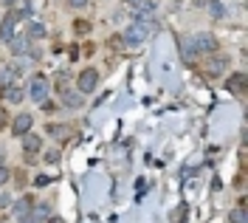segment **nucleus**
<instances>
[{"mask_svg": "<svg viewBox=\"0 0 248 223\" xmlns=\"http://www.w3.org/2000/svg\"><path fill=\"white\" fill-rule=\"evenodd\" d=\"M153 23L147 20V17H139L133 26H127L124 29V34H122V40H124V46H130V48H139L141 43H147V37L153 34Z\"/></svg>", "mask_w": 248, "mask_h": 223, "instance_id": "1", "label": "nucleus"}, {"mask_svg": "<svg viewBox=\"0 0 248 223\" xmlns=\"http://www.w3.org/2000/svg\"><path fill=\"white\" fill-rule=\"evenodd\" d=\"M189 43H192V48H195V54H198V57H201V54H209V57H212V54H217V48H220V43H217L215 34H206V32L195 34Z\"/></svg>", "mask_w": 248, "mask_h": 223, "instance_id": "2", "label": "nucleus"}, {"mask_svg": "<svg viewBox=\"0 0 248 223\" xmlns=\"http://www.w3.org/2000/svg\"><path fill=\"white\" fill-rule=\"evenodd\" d=\"M48 88H51V82H48L46 74H34V77L29 80V96L34 99V102H46Z\"/></svg>", "mask_w": 248, "mask_h": 223, "instance_id": "3", "label": "nucleus"}, {"mask_svg": "<svg viewBox=\"0 0 248 223\" xmlns=\"http://www.w3.org/2000/svg\"><path fill=\"white\" fill-rule=\"evenodd\" d=\"M96 85H99V71H96V68H85V71L77 77V91L82 96L93 94V91H96Z\"/></svg>", "mask_w": 248, "mask_h": 223, "instance_id": "4", "label": "nucleus"}, {"mask_svg": "<svg viewBox=\"0 0 248 223\" xmlns=\"http://www.w3.org/2000/svg\"><path fill=\"white\" fill-rule=\"evenodd\" d=\"M0 99L9 102V105H20L26 99V88L20 82H12V85H0Z\"/></svg>", "mask_w": 248, "mask_h": 223, "instance_id": "5", "label": "nucleus"}, {"mask_svg": "<svg viewBox=\"0 0 248 223\" xmlns=\"http://www.w3.org/2000/svg\"><path fill=\"white\" fill-rule=\"evenodd\" d=\"M226 68H229V57H223V54H212V57L206 60V65H203L206 77H223Z\"/></svg>", "mask_w": 248, "mask_h": 223, "instance_id": "6", "label": "nucleus"}, {"mask_svg": "<svg viewBox=\"0 0 248 223\" xmlns=\"http://www.w3.org/2000/svg\"><path fill=\"white\" fill-rule=\"evenodd\" d=\"M31 127H34V116L31 113H17L15 122H12V136H17V139H23L26 133H31Z\"/></svg>", "mask_w": 248, "mask_h": 223, "instance_id": "7", "label": "nucleus"}, {"mask_svg": "<svg viewBox=\"0 0 248 223\" xmlns=\"http://www.w3.org/2000/svg\"><path fill=\"white\" fill-rule=\"evenodd\" d=\"M20 144H23V156H37V153L43 150V139H40L37 133H26V136L20 139Z\"/></svg>", "mask_w": 248, "mask_h": 223, "instance_id": "8", "label": "nucleus"}, {"mask_svg": "<svg viewBox=\"0 0 248 223\" xmlns=\"http://www.w3.org/2000/svg\"><path fill=\"white\" fill-rule=\"evenodd\" d=\"M246 85H248V80H246V74H229V80H226V88H229V94H234V96H243L246 94Z\"/></svg>", "mask_w": 248, "mask_h": 223, "instance_id": "9", "label": "nucleus"}, {"mask_svg": "<svg viewBox=\"0 0 248 223\" xmlns=\"http://www.w3.org/2000/svg\"><path fill=\"white\" fill-rule=\"evenodd\" d=\"M62 105H65V108H71V111H79V108H82V105H85V96L79 94V91H71V88H68V91H62Z\"/></svg>", "mask_w": 248, "mask_h": 223, "instance_id": "10", "label": "nucleus"}, {"mask_svg": "<svg viewBox=\"0 0 248 223\" xmlns=\"http://www.w3.org/2000/svg\"><path fill=\"white\" fill-rule=\"evenodd\" d=\"M9 51H12L15 57H20V54H29V51H31V40L26 37V34L12 37V40H9Z\"/></svg>", "mask_w": 248, "mask_h": 223, "instance_id": "11", "label": "nucleus"}, {"mask_svg": "<svg viewBox=\"0 0 248 223\" xmlns=\"http://www.w3.org/2000/svg\"><path fill=\"white\" fill-rule=\"evenodd\" d=\"M15 23H17L15 15L3 17V23H0V40H3V43H9V40L15 37Z\"/></svg>", "mask_w": 248, "mask_h": 223, "instance_id": "12", "label": "nucleus"}, {"mask_svg": "<svg viewBox=\"0 0 248 223\" xmlns=\"http://www.w3.org/2000/svg\"><path fill=\"white\" fill-rule=\"evenodd\" d=\"M12 207H15V212L20 218H26V215H31V209H34V198L31 195H23V198H17Z\"/></svg>", "mask_w": 248, "mask_h": 223, "instance_id": "13", "label": "nucleus"}, {"mask_svg": "<svg viewBox=\"0 0 248 223\" xmlns=\"http://www.w3.org/2000/svg\"><path fill=\"white\" fill-rule=\"evenodd\" d=\"M206 12L212 15V20H223L226 17V6L220 0H206Z\"/></svg>", "mask_w": 248, "mask_h": 223, "instance_id": "14", "label": "nucleus"}, {"mask_svg": "<svg viewBox=\"0 0 248 223\" xmlns=\"http://www.w3.org/2000/svg\"><path fill=\"white\" fill-rule=\"evenodd\" d=\"M46 26H43V23H40V20H31L29 23V32H26V37H29V40H43V37H46Z\"/></svg>", "mask_w": 248, "mask_h": 223, "instance_id": "15", "label": "nucleus"}, {"mask_svg": "<svg viewBox=\"0 0 248 223\" xmlns=\"http://www.w3.org/2000/svg\"><path fill=\"white\" fill-rule=\"evenodd\" d=\"M17 77H20V65L12 63L3 68V80H0V85H12V82H17Z\"/></svg>", "mask_w": 248, "mask_h": 223, "instance_id": "16", "label": "nucleus"}, {"mask_svg": "<svg viewBox=\"0 0 248 223\" xmlns=\"http://www.w3.org/2000/svg\"><path fill=\"white\" fill-rule=\"evenodd\" d=\"M127 6L136 9V12H144V15L155 12V0H127Z\"/></svg>", "mask_w": 248, "mask_h": 223, "instance_id": "17", "label": "nucleus"}, {"mask_svg": "<svg viewBox=\"0 0 248 223\" xmlns=\"http://www.w3.org/2000/svg\"><path fill=\"white\" fill-rule=\"evenodd\" d=\"M229 223H246V204H237L229 209Z\"/></svg>", "mask_w": 248, "mask_h": 223, "instance_id": "18", "label": "nucleus"}, {"mask_svg": "<svg viewBox=\"0 0 248 223\" xmlns=\"http://www.w3.org/2000/svg\"><path fill=\"white\" fill-rule=\"evenodd\" d=\"M46 133L51 136V139H65V136L71 133V127H68V125H48Z\"/></svg>", "mask_w": 248, "mask_h": 223, "instance_id": "19", "label": "nucleus"}, {"mask_svg": "<svg viewBox=\"0 0 248 223\" xmlns=\"http://www.w3.org/2000/svg\"><path fill=\"white\" fill-rule=\"evenodd\" d=\"M51 181H54L51 175H46V173H40V175H34V187H40V190H43V187H48Z\"/></svg>", "mask_w": 248, "mask_h": 223, "instance_id": "20", "label": "nucleus"}, {"mask_svg": "<svg viewBox=\"0 0 248 223\" xmlns=\"http://www.w3.org/2000/svg\"><path fill=\"white\" fill-rule=\"evenodd\" d=\"M40 111L46 113V116H51V113H57V102H51V99H46V102H40Z\"/></svg>", "mask_w": 248, "mask_h": 223, "instance_id": "21", "label": "nucleus"}, {"mask_svg": "<svg viewBox=\"0 0 248 223\" xmlns=\"http://www.w3.org/2000/svg\"><path fill=\"white\" fill-rule=\"evenodd\" d=\"M181 51H184V57H186V60H195V57H198V54H195V48H192V43H189V40H184V46H181Z\"/></svg>", "mask_w": 248, "mask_h": 223, "instance_id": "22", "label": "nucleus"}, {"mask_svg": "<svg viewBox=\"0 0 248 223\" xmlns=\"http://www.w3.org/2000/svg\"><path fill=\"white\" fill-rule=\"evenodd\" d=\"M43 161H46V164H57V161H60V153H57V150H48L46 156H43Z\"/></svg>", "mask_w": 248, "mask_h": 223, "instance_id": "23", "label": "nucleus"}, {"mask_svg": "<svg viewBox=\"0 0 248 223\" xmlns=\"http://www.w3.org/2000/svg\"><path fill=\"white\" fill-rule=\"evenodd\" d=\"M9 178H12V170H9V167H3V164H0V187H3V184H6V181H9Z\"/></svg>", "mask_w": 248, "mask_h": 223, "instance_id": "24", "label": "nucleus"}, {"mask_svg": "<svg viewBox=\"0 0 248 223\" xmlns=\"http://www.w3.org/2000/svg\"><path fill=\"white\" fill-rule=\"evenodd\" d=\"M68 6H71V9H85L88 0H68Z\"/></svg>", "mask_w": 248, "mask_h": 223, "instance_id": "25", "label": "nucleus"}, {"mask_svg": "<svg viewBox=\"0 0 248 223\" xmlns=\"http://www.w3.org/2000/svg\"><path fill=\"white\" fill-rule=\"evenodd\" d=\"M6 207H12V198L9 195H0V209H6Z\"/></svg>", "mask_w": 248, "mask_h": 223, "instance_id": "26", "label": "nucleus"}, {"mask_svg": "<svg viewBox=\"0 0 248 223\" xmlns=\"http://www.w3.org/2000/svg\"><path fill=\"white\" fill-rule=\"evenodd\" d=\"M6 122H9V116H6V111H3V108H0V127H3Z\"/></svg>", "mask_w": 248, "mask_h": 223, "instance_id": "27", "label": "nucleus"}, {"mask_svg": "<svg viewBox=\"0 0 248 223\" xmlns=\"http://www.w3.org/2000/svg\"><path fill=\"white\" fill-rule=\"evenodd\" d=\"M17 223H40V221H34L31 215H26V218H20V221H17Z\"/></svg>", "mask_w": 248, "mask_h": 223, "instance_id": "28", "label": "nucleus"}, {"mask_svg": "<svg viewBox=\"0 0 248 223\" xmlns=\"http://www.w3.org/2000/svg\"><path fill=\"white\" fill-rule=\"evenodd\" d=\"M46 223H65V221H62V218H57V215H54V218H48Z\"/></svg>", "mask_w": 248, "mask_h": 223, "instance_id": "29", "label": "nucleus"}, {"mask_svg": "<svg viewBox=\"0 0 248 223\" xmlns=\"http://www.w3.org/2000/svg\"><path fill=\"white\" fill-rule=\"evenodd\" d=\"M15 3H17V0H3V6H6V9H12Z\"/></svg>", "mask_w": 248, "mask_h": 223, "instance_id": "30", "label": "nucleus"}, {"mask_svg": "<svg viewBox=\"0 0 248 223\" xmlns=\"http://www.w3.org/2000/svg\"><path fill=\"white\" fill-rule=\"evenodd\" d=\"M3 159H6V150H3V147H0V164H3Z\"/></svg>", "mask_w": 248, "mask_h": 223, "instance_id": "31", "label": "nucleus"}, {"mask_svg": "<svg viewBox=\"0 0 248 223\" xmlns=\"http://www.w3.org/2000/svg\"><path fill=\"white\" fill-rule=\"evenodd\" d=\"M0 223H6V221H0Z\"/></svg>", "mask_w": 248, "mask_h": 223, "instance_id": "32", "label": "nucleus"}]
</instances>
